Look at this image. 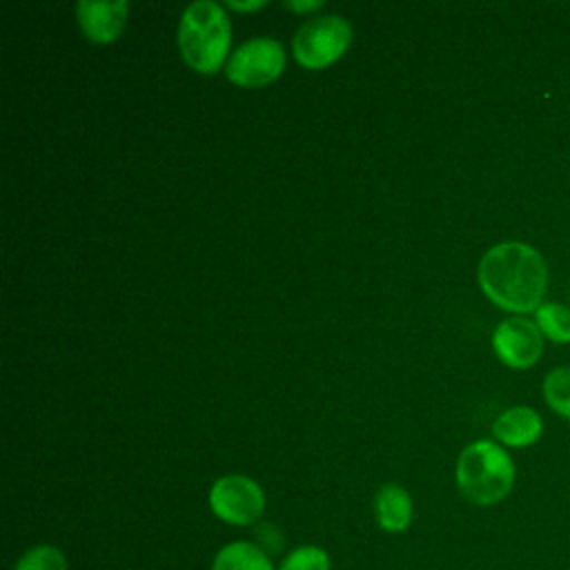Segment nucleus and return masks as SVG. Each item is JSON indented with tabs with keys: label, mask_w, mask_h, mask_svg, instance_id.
Wrapping results in <instances>:
<instances>
[{
	"label": "nucleus",
	"mask_w": 570,
	"mask_h": 570,
	"mask_svg": "<svg viewBox=\"0 0 570 570\" xmlns=\"http://www.w3.org/2000/svg\"><path fill=\"white\" fill-rule=\"evenodd\" d=\"M481 292L501 309L514 314L534 312L548 287V265L539 249L521 240L490 247L476 269Z\"/></svg>",
	"instance_id": "f257e3e1"
},
{
	"label": "nucleus",
	"mask_w": 570,
	"mask_h": 570,
	"mask_svg": "<svg viewBox=\"0 0 570 570\" xmlns=\"http://www.w3.org/2000/svg\"><path fill=\"white\" fill-rule=\"evenodd\" d=\"M456 488L474 505H494L503 501L517 479L512 456L503 445L490 439H479L463 448L456 459Z\"/></svg>",
	"instance_id": "f03ea898"
},
{
	"label": "nucleus",
	"mask_w": 570,
	"mask_h": 570,
	"mask_svg": "<svg viewBox=\"0 0 570 570\" xmlns=\"http://www.w3.org/2000/svg\"><path fill=\"white\" fill-rule=\"evenodd\" d=\"M232 24L225 9L212 0L194 2L178 24V47L185 62L198 73H216L229 53Z\"/></svg>",
	"instance_id": "7ed1b4c3"
},
{
	"label": "nucleus",
	"mask_w": 570,
	"mask_h": 570,
	"mask_svg": "<svg viewBox=\"0 0 570 570\" xmlns=\"http://www.w3.org/2000/svg\"><path fill=\"white\" fill-rule=\"evenodd\" d=\"M352 42V27L345 18L327 13L303 22L292 40L294 58L305 69H323L338 60Z\"/></svg>",
	"instance_id": "20e7f679"
},
{
	"label": "nucleus",
	"mask_w": 570,
	"mask_h": 570,
	"mask_svg": "<svg viewBox=\"0 0 570 570\" xmlns=\"http://www.w3.org/2000/svg\"><path fill=\"white\" fill-rule=\"evenodd\" d=\"M285 69L283 45L274 38H252L227 60L225 73L240 87H263L274 82Z\"/></svg>",
	"instance_id": "39448f33"
},
{
	"label": "nucleus",
	"mask_w": 570,
	"mask_h": 570,
	"mask_svg": "<svg viewBox=\"0 0 570 570\" xmlns=\"http://www.w3.org/2000/svg\"><path fill=\"white\" fill-rule=\"evenodd\" d=\"M209 508L225 523L249 525L261 519L265 494L254 479L245 474H225L214 481L209 490Z\"/></svg>",
	"instance_id": "423d86ee"
},
{
	"label": "nucleus",
	"mask_w": 570,
	"mask_h": 570,
	"mask_svg": "<svg viewBox=\"0 0 570 570\" xmlns=\"http://www.w3.org/2000/svg\"><path fill=\"white\" fill-rule=\"evenodd\" d=\"M492 350L499 361L512 370L532 367L543 354V334L525 316H510L492 332Z\"/></svg>",
	"instance_id": "0eeeda50"
},
{
	"label": "nucleus",
	"mask_w": 570,
	"mask_h": 570,
	"mask_svg": "<svg viewBox=\"0 0 570 570\" xmlns=\"http://www.w3.org/2000/svg\"><path fill=\"white\" fill-rule=\"evenodd\" d=\"M129 4L125 0L114 2H96V0H80L76 7L78 22L82 33L91 42H114L127 20Z\"/></svg>",
	"instance_id": "6e6552de"
},
{
	"label": "nucleus",
	"mask_w": 570,
	"mask_h": 570,
	"mask_svg": "<svg viewBox=\"0 0 570 570\" xmlns=\"http://www.w3.org/2000/svg\"><path fill=\"white\" fill-rule=\"evenodd\" d=\"M492 434L501 445L528 448L541 439L543 419L530 405H512L494 419Z\"/></svg>",
	"instance_id": "1a4fd4ad"
},
{
	"label": "nucleus",
	"mask_w": 570,
	"mask_h": 570,
	"mask_svg": "<svg viewBox=\"0 0 570 570\" xmlns=\"http://www.w3.org/2000/svg\"><path fill=\"white\" fill-rule=\"evenodd\" d=\"M376 521L385 532H403L412 523V499L405 488L396 483H385L374 499Z\"/></svg>",
	"instance_id": "9d476101"
},
{
	"label": "nucleus",
	"mask_w": 570,
	"mask_h": 570,
	"mask_svg": "<svg viewBox=\"0 0 570 570\" xmlns=\"http://www.w3.org/2000/svg\"><path fill=\"white\" fill-rule=\"evenodd\" d=\"M212 570H274V566L258 546L249 541H234L216 552Z\"/></svg>",
	"instance_id": "9b49d317"
},
{
	"label": "nucleus",
	"mask_w": 570,
	"mask_h": 570,
	"mask_svg": "<svg viewBox=\"0 0 570 570\" xmlns=\"http://www.w3.org/2000/svg\"><path fill=\"white\" fill-rule=\"evenodd\" d=\"M534 323L543 338L557 343V345H568L570 343V307L557 301H543L534 309Z\"/></svg>",
	"instance_id": "f8f14e48"
},
{
	"label": "nucleus",
	"mask_w": 570,
	"mask_h": 570,
	"mask_svg": "<svg viewBox=\"0 0 570 570\" xmlns=\"http://www.w3.org/2000/svg\"><path fill=\"white\" fill-rule=\"evenodd\" d=\"M541 392L548 407L570 421V365L552 367L541 383Z\"/></svg>",
	"instance_id": "ddd939ff"
},
{
	"label": "nucleus",
	"mask_w": 570,
	"mask_h": 570,
	"mask_svg": "<svg viewBox=\"0 0 570 570\" xmlns=\"http://www.w3.org/2000/svg\"><path fill=\"white\" fill-rule=\"evenodd\" d=\"M13 570H69V566L65 554L58 548L49 543H40L22 552Z\"/></svg>",
	"instance_id": "4468645a"
},
{
	"label": "nucleus",
	"mask_w": 570,
	"mask_h": 570,
	"mask_svg": "<svg viewBox=\"0 0 570 570\" xmlns=\"http://www.w3.org/2000/svg\"><path fill=\"white\" fill-rule=\"evenodd\" d=\"M330 554L318 546H298L285 554L278 570H330Z\"/></svg>",
	"instance_id": "2eb2a0df"
},
{
	"label": "nucleus",
	"mask_w": 570,
	"mask_h": 570,
	"mask_svg": "<svg viewBox=\"0 0 570 570\" xmlns=\"http://www.w3.org/2000/svg\"><path fill=\"white\" fill-rule=\"evenodd\" d=\"M285 9H292V11H298V13H305V11H314V9H321L323 7V0H312V2H283Z\"/></svg>",
	"instance_id": "dca6fc26"
},
{
	"label": "nucleus",
	"mask_w": 570,
	"mask_h": 570,
	"mask_svg": "<svg viewBox=\"0 0 570 570\" xmlns=\"http://www.w3.org/2000/svg\"><path fill=\"white\" fill-rule=\"evenodd\" d=\"M227 7L234 9V11H254V9H261L263 2L261 0H256V2H234V0H229Z\"/></svg>",
	"instance_id": "f3484780"
}]
</instances>
